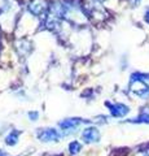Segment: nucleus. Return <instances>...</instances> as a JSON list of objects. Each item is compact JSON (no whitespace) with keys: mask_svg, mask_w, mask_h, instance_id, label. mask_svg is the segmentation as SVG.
<instances>
[{"mask_svg":"<svg viewBox=\"0 0 149 156\" xmlns=\"http://www.w3.org/2000/svg\"><path fill=\"white\" fill-rule=\"evenodd\" d=\"M38 138L42 139L43 142H53V140H57L60 138V134L55 129H47L38 134Z\"/></svg>","mask_w":149,"mask_h":156,"instance_id":"1","label":"nucleus"},{"mask_svg":"<svg viewBox=\"0 0 149 156\" xmlns=\"http://www.w3.org/2000/svg\"><path fill=\"white\" fill-rule=\"evenodd\" d=\"M82 138L86 142H97L100 138V133L96 128H87L82 134Z\"/></svg>","mask_w":149,"mask_h":156,"instance_id":"2","label":"nucleus"},{"mask_svg":"<svg viewBox=\"0 0 149 156\" xmlns=\"http://www.w3.org/2000/svg\"><path fill=\"white\" fill-rule=\"evenodd\" d=\"M109 108H110V113L115 117H122L124 115L128 113V107H126L124 104H108Z\"/></svg>","mask_w":149,"mask_h":156,"instance_id":"3","label":"nucleus"},{"mask_svg":"<svg viewBox=\"0 0 149 156\" xmlns=\"http://www.w3.org/2000/svg\"><path fill=\"white\" fill-rule=\"evenodd\" d=\"M80 122V120H76V119H71V120H65L64 122H61L60 126L65 130H69V129H74L76 125Z\"/></svg>","mask_w":149,"mask_h":156,"instance_id":"4","label":"nucleus"},{"mask_svg":"<svg viewBox=\"0 0 149 156\" xmlns=\"http://www.w3.org/2000/svg\"><path fill=\"white\" fill-rule=\"evenodd\" d=\"M17 140H18V133L17 131H12V133L8 134V136L5 138V142L9 146H14L17 143Z\"/></svg>","mask_w":149,"mask_h":156,"instance_id":"5","label":"nucleus"},{"mask_svg":"<svg viewBox=\"0 0 149 156\" xmlns=\"http://www.w3.org/2000/svg\"><path fill=\"white\" fill-rule=\"evenodd\" d=\"M132 122H145V124H149V113H141L137 119H134Z\"/></svg>","mask_w":149,"mask_h":156,"instance_id":"6","label":"nucleus"},{"mask_svg":"<svg viewBox=\"0 0 149 156\" xmlns=\"http://www.w3.org/2000/svg\"><path fill=\"white\" fill-rule=\"evenodd\" d=\"M80 148H82L80 144L76 142V140H75V142H71V143L69 144V151H70L71 154H76L78 151H80Z\"/></svg>","mask_w":149,"mask_h":156,"instance_id":"7","label":"nucleus"},{"mask_svg":"<svg viewBox=\"0 0 149 156\" xmlns=\"http://www.w3.org/2000/svg\"><path fill=\"white\" fill-rule=\"evenodd\" d=\"M134 2H139V0H134Z\"/></svg>","mask_w":149,"mask_h":156,"instance_id":"8","label":"nucleus"}]
</instances>
